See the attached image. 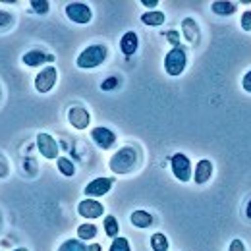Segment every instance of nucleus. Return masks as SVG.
<instances>
[{"label": "nucleus", "instance_id": "f257e3e1", "mask_svg": "<svg viewBox=\"0 0 251 251\" xmlns=\"http://www.w3.org/2000/svg\"><path fill=\"white\" fill-rule=\"evenodd\" d=\"M135 162H137V153H135V149H133V147H124V149H120L114 157L110 158L108 166H110V170H112L114 174H127V172L133 170Z\"/></svg>", "mask_w": 251, "mask_h": 251}, {"label": "nucleus", "instance_id": "f03ea898", "mask_svg": "<svg viewBox=\"0 0 251 251\" xmlns=\"http://www.w3.org/2000/svg\"><path fill=\"white\" fill-rule=\"evenodd\" d=\"M106 54H108V49L104 45H91L87 47L79 56H77V66L83 68V70H91L97 68L106 60Z\"/></svg>", "mask_w": 251, "mask_h": 251}, {"label": "nucleus", "instance_id": "7ed1b4c3", "mask_svg": "<svg viewBox=\"0 0 251 251\" xmlns=\"http://www.w3.org/2000/svg\"><path fill=\"white\" fill-rule=\"evenodd\" d=\"M186 64H188V52L184 50V47H172L164 58V70L168 75L176 77L186 70Z\"/></svg>", "mask_w": 251, "mask_h": 251}, {"label": "nucleus", "instance_id": "20e7f679", "mask_svg": "<svg viewBox=\"0 0 251 251\" xmlns=\"http://www.w3.org/2000/svg\"><path fill=\"white\" fill-rule=\"evenodd\" d=\"M66 16L74 22V24H79V25H87L93 18V12L91 8L85 4V2H72L66 6Z\"/></svg>", "mask_w": 251, "mask_h": 251}, {"label": "nucleus", "instance_id": "39448f33", "mask_svg": "<svg viewBox=\"0 0 251 251\" xmlns=\"http://www.w3.org/2000/svg\"><path fill=\"white\" fill-rule=\"evenodd\" d=\"M170 166H172V174L180 180V182H189L191 180V160L184 153H176L170 158Z\"/></svg>", "mask_w": 251, "mask_h": 251}, {"label": "nucleus", "instance_id": "423d86ee", "mask_svg": "<svg viewBox=\"0 0 251 251\" xmlns=\"http://www.w3.org/2000/svg\"><path fill=\"white\" fill-rule=\"evenodd\" d=\"M54 83H56V68H52V66L41 70L35 77V89L39 93H49L54 87Z\"/></svg>", "mask_w": 251, "mask_h": 251}, {"label": "nucleus", "instance_id": "0eeeda50", "mask_svg": "<svg viewBox=\"0 0 251 251\" xmlns=\"http://www.w3.org/2000/svg\"><path fill=\"white\" fill-rule=\"evenodd\" d=\"M112 186H114V178H95L93 182H89V184L85 186V191H83V193H85L89 199H97V197L106 195Z\"/></svg>", "mask_w": 251, "mask_h": 251}, {"label": "nucleus", "instance_id": "6e6552de", "mask_svg": "<svg viewBox=\"0 0 251 251\" xmlns=\"http://www.w3.org/2000/svg\"><path fill=\"white\" fill-rule=\"evenodd\" d=\"M37 147H39V151H41V155L45 158H58V143L54 141V137L52 135H49V133H39L37 135Z\"/></svg>", "mask_w": 251, "mask_h": 251}, {"label": "nucleus", "instance_id": "1a4fd4ad", "mask_svg": "<svg viewBox=\"0 0 251 251\" xmlns=\"http://www.w3.org/2000/svg\"><path fill=\"white\" fill-rule=\"evenodd\" d=\"M77 213H79L83 219H99V217H102L104 207H102L97 199H83V201L77 205Z\"/></svg>", "mask_w": 251, "mask_h": 251}, {"label": "nucleus", "instance_id": "9d476101", "mask_svg": "<svg viewBox=\"0 0 251 251\" xmlns=\"http://www.w3.org/2000/svg\"><path fill=\"white\" fill-rule=\"evenodd\" d=\"M68 120H70V124L74 126L75 129H85L89 122H91V116H89V112L85 110V108H81V106H72L70 110H68Z\"/></svg>", "mask_w": 251, "mask_h": 251}, {"label": "nucleus", "instance_id": "9b49d317", "mask_svg": "<svg viewBox=\"0 0 251 251\" xmlns=\"http://www.w3.org/2000/svg\"><path fill=\"white\" fill-rule=\"evenodd\" d=\"M91 137H93V141L100 149H110L114 145V141H116V133L110 131L108 127H95L91 131Z\"/></svg>", "mask_w": 251, "mask_h": 251}, {"label": "nucleus", "instance_id": "f8f14e48", "mask_svg": "<svg viewBox=\"0 0 251 251\" xmlns=\"http://www.w3.org/2000/svg\"><path fill=\"white\" fill-rule=\"evenodd\" d=\"M211 174H213V162H211L209 158H201V160L197 162V166H195L193 180H195V184L203 186V184H207V182H209Z\"/></svg>", "mask_w": 251, "mask_h": 251}, {"label": "nucleus", "instance_id": "ddd939ff", "mask_svg": "<svg viewBox=\"0 0 251 251\" xmlns=\"http://www.w3.org/2000/svg\"><path fill=\"white\" fill-rule=\"evenodd\" d=\"M47 62H54V54H49V52H43V50H29L24 54V64L25 66H41V64Z\"/></svg>", "mask_w": 251, "mask_h": 251}, {"label": "nucleus", "instance_id": "4468645a", "mask_svg": "<svg viewBox=\"0 0 251 251\" xmlns=\"http://www.w3.org/2000/svg\"><path fill=\"white\" fill-rule=\"evenodd\" d=\"M137 47H139V39H137V33H135V31H127V33H124V35H122V39H120V50L124 52L126 56H131V54H135Z\"/></svg>", "mask_w": 251, "mask_h": 251}, {"label": "nucleus", "instance_id": "2eb2a0df", "mask_svg": "<svg viewBox=\"0 0 251 251\" xmlns=\"http://www.w3.org/2000/svg\"><path fill=\"white\" fill-rule=\"evenodd\" d=\"M211 10L217 16H232V14H236L238 4L236 2H228V0H217V2L211 4Z\"/></svg>", "mask_w": 251, "mask_h": 251}, {"label": "nucleus", "instance_id": "dca6fc26", "mask_svg": "<svg viewBox=\"0 0 251 251\" xmlns=\"http://www.w3.org/2000/svg\"><path fill=\"white\" fill-rule=\"evenodd\" d=\"M129 220H131V224H133L135 228H149V226L153 224V217H151L147 211H141V209L133 211Z\"/></svg>", "mask_w": 251, "mask_h": 251}, {"label": "nucleus", "instance_id": "f3484780", "mask_svg": "<svg viewBox=\"0 0 251 251\" xmlns=\"http://www.w3.org/2000/svg\"><path fill=\"white\" fill-rule=\"evenodd\" d=\"M141 22H143L145 25H149V27H158V25H162V24H164V14H162V12H158V10L145 12V14L141 16Z\"/></svg>", "mask_w": 251, "mask_h": 251}, {"label": "nucleus", "instance_id": "a211bd4d", "mask_svg": "<svg viewBox=\"0 0 251 251\" xmlns=\"http://www.w3.org/2000/svg\"><path fill=\"white\" fill-rule=\"evenodd\" d=\"M182 25H184V35H186V39H188L189 43H197V39H199V29H197V24H195L191 18H186Z\"/></svg>", "mask_w": 251, "mask_h": 251}, {"label": "nucleus", "instance_id": "6ab92c4d", "mask_svg": "<svg viewBox=\"0 0 251 251\" xmlns=\"http://www.w3.org/2000/svg\"><path fill=\"white\" fill-rule=\"evenodd\" d=\"M97 226L95 224H89V222H85V224H79V228H77V238L79 240H93L95 236H97Z\"/></svg>", "mask_w": 251, "mask_h": 251}, {"label": "nucleus", "instance_id": "aec40b11", "mask_svg": "<svg viewBox=\"0 0 251 251\" xmlns=\"http://www.w3.org/2000/svg\"><path fill=\"white\" fill-rule=\"evenodd\" d=\"M118 230H120V226H118L116 217H112V215L104 217V232L108 238H118Z\"/></svg>", "mask_w": 251, "mask_h": 251}, {"label": "nucleus", "instance_id": "412c9836", "mask_svg": "<svg viewBox=\"0 0 251 251\" xmlns=\"http://www.w3.org/2000/svg\"><path fill=\"white\" fill-rule=\"evenodd\" d=\"M151 248L153 251H168V240H166V236L164 234H153L151 236Z\"/></svg>", "mask_w": 251, "mask_h": 251}, {"label": "nucleus", "instance_id": "4be33fe9", "mask_svg": "<svg viewBox=\"0 0 251 251\" xmlns=\"http://www.w3.org/2000/svg\"><path fill=\"white\" fill-rule=\"evenodd\" d=\"M58 251H87V246L81 240H66Z\"/></svg>", "mask_w": 251, "mask_h": 251}, {"label": "nucleus", "instance_id": "5701e85b", "mask_svg": "<svg viewBox=\"0 0 251 251\" xmlns=\"http://www.w3.org/2000/svg\"><path fill=\"white\" fill-rule=\"evenodd\" d=\"M56 164H58V170L62 172L64 176H74V172H75V166H74V162H72L70 158L60 157Z\"/></svg>", "mask_w": 251, "mask_h": 251}, {"label": "nucleus", "instance_id": "b1692460", "mask_svg": "<svg viewBox=\"0 0 251 251\" xmlns=\"http://www.w3.org/2000/svg\"><path fill=\"white\" fill-rule=\"evenodd\" d=\"M110 251H131L129 250V242L126 240V238H114V242H112V246H110Z\"/></svg>", "mask_w": 251, "mask_h": 251}, {"label": "nucleus", "instance_id": "393cba45", "mask_svg": "<svg viewBox=\"0 0 251 251\" xmlns=\"http://www.w3.org/2000/svg\"><path fill=\"white\" fill-rule=\"evenodd\" d=\"M31 8L37 14H47L50 10V4L47 0H31Z\"/></svg>", "mask_w": 251, "mask_h": 251}, {"label": "nucleus", "instance_id": "a878e982", "mask_svg": "<svg viewBox=\"0 0 251 251\" xmlns=\"http://www.w3.org/2000/svg\"><path fill=\"white\" fill-rule=\"evenodd\" d=\"M116 87H118V77H106V79L102 81V85H100L102 91H112V89H116Z\"/></svg>", "mask_w": 251, "mask_h": 251}, {"label": "nucleus", "instance_id": "bb28decb", "mask_svg": "<svg viewBox=\"0 0 251 251\" xmlns=\"http://www.w3.org/2000/svg\"><path fill=\"white\" fill-rule=\"evenodd\" d=\"M242 29L244 31H251V10H246L244 14H242Z\"/></svg>", "mask_w": 251, "mask_h": 251}, {"label": "nucleus", "instance_id": "cd10ccee", "mask_svg": "<svg viewBox=\"0 0 251 251\" xmlns=\"http://www.w3.org/2000/svg\"><path fill=\"white\" fill-rule=\"evenodd\" d=\"M228 251H246V246H244V242H242L240 238H234V240L230 242Z\"/></svg>", "mask_w": 251, "mask_h": 251}, {"label": "nucleus", "instance_id": "c85d7f7f", "mask_svg": "<svg viewBox=\"0 0 251 251\" xmlns=\"http://www.w3.org/2000/svg\"><path fill=\"white\" fill-rule=\"evenodd\" d=\"M14 22V18L8 12H0V27H8Z\"/></svg>", "mask_w": 251, "mask_h": 251}, {"label": "nucleus", "instance_id": "c756f323", "mask_svg": "<svg viewBox=\"0 0 251 251\" xmlns=\"http://www.w3.org/2000/svg\"><path fill=\"white\" fill-rule=\"evenodd\" d=\"M242 87H244V91H248L251 93V70L244 75V81H242Z\"/></svg>", "mask_w": 251, "mask_h": 251}, {"label": "nucleus", "instance_id": "7c9ffc66", "mask_svg": "<svg viewBox=\"0 0 251 251\" xmlns=\"http://www.w3.org/2000/svg\"><path fill=\"white\" fill-rule=\"evenodd\" d=\"M166 37H168L170 45H174V47H180V37H178V33H176V31L166 33Z\"/></svg>", "mask_w": 251, "mask_h": 251}, {"label": "nucleus", "instance_id": "2f4dec72", "mask_svg": "<svg viewBox=\"0 0 251 251\" xmlns=\"http://www.w3.org/2000/svg\"><path fill=\"white\" fill-rule=\"evenodd\" d=\"M141 4H143L145 8H157L158 0H141Z\"/></svg>", "mask_w": 251, "mask_h": 251}, {"label": "nucleus", "instance_id": "473e14b6", "mask_svg": "<svg viewBox=\"0 0 251 251\" xmlns=\"http://www.w3.org/2000/svg\"><path fill=\"white\" fill-rule=\"evenodd\" d=\"M246 217L251 220V199H250V203H248V207H246Z\"/></svg>", "mask_w": 251, "mask_h": 251}, {"label": "nucleus", "instance_id": "72a5a7b5", "mask_svg": "<svg viewBox=\"0 0 251 251\" xmlns=\"http://www.w3.org/2000/svg\"><path fill=\"white\" fill-rule=\"evenodd\" d=\"M87 251H100V246H99V244H93V246L87 248Z\"/></svg>", "mask_w": 251, "mask_h": 251}, {"label": "nucleus", "instance_id": "f704fd0d", "mask_svg": "<svg viewBox=\"0 0 251 251\" xmlns=\"http://www.w3.org/2000/svg\"><path fill=\"white\" fill-rule=\"evenodd\" d=\"M4 174H6V166L2 164V166H0V176H4Z\"/></svg>", "mask_w": 251, "mask_h": 251}, {"label": "nucleus", "instance_id": "c9c22d12", "mask_svg": "<svg viewBox=\"0 0 251 251\" xmlns=\"http://www.w3.org/2000/svg\"><path fill=\"white\" fill-rule=\"evenodd\" d=\"M14 251H27L25 248H20V250H14Z\"/></svg>", "mask_w": 251, "mask_h": 251}]
</instances>
